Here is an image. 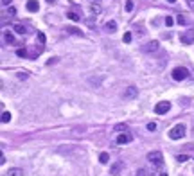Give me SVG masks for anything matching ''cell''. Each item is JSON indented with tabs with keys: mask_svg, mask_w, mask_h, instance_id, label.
Masks as SVG:
<instances>
[{
	"mask_svg": "<svg viewBox=\"0 0 194 176\" xmlns=\"http://www.w3.org/2000/svg\"><path fill=\"white\" fill-rule=\"evenodd\" d=\"M135 176H148V171H146L144 167H139L137 173H135Z\"/></svg>",
	"mask_w": 194,
	"mask_h": 176,
	"instance_id": "obj_21",
	"label": "cell"
},
{
	"mask_svg": "<svg viewBox=\"0 0 194 176\" xmlns=\"http://www.w3.org/2000/svg\"><path fill=\"white\" fill-rule=\"evenodd\" d=\"M47 2H49V4H54V2H56V0H47Z\"/></svg>",
	"mask_w": 194,
	"mask_h": 176,
	"instance_id": "obj_35",
	"label": "cell"
},
{
	"mask_svg": "<svg viewBox=\"0 0 194 176\" xmlns=\"http://www.w3.org/2000/svg\"><path fill=\"white\" fill-rule=\"evenodd\" d=\"M0 164H5V155L2 153V157H0Z\"/></svg>",
	"mask_w": 194,
	"mask_h": 176,
	"instance_id": "obj_32",
	"label": "cell"
},
{
	"mask_svg": "<svg viewBox=\"0 0 194 176\" xmlns=\"http://www.w3.org/2000/svg\"><path fill=\"white\" fill-rule=\"evenodd\" d=\"M122 169H124V162H122V160H117V162H113V164L110 166V175H113V176L121 175Z\"/></svg>",
	"mask_w": 194,
	"mask_h": 176,
	"instance_id": "obj_8",
	"label": "cell"
},
{
	"mask_svg": "<svg viewBox=\"0 0 194 176\" xmlns=\"http://www.w3.org/2000/svg\"><path fill=\"white\" fill-rule=\"evenodd\" d=\"M16 77H18V79H23V81H25V79L29 77V74H27V72H18V74H16Z\"/></svg>",
	"mask_w": 194,
	"mask_h": 176,
	"instance_id": "obj_23",
	"label": "cell"
},
{
	"mask_svg": "<svg viewBox=\"0 0 194 176\" xmlns=\"http://www.w3.org/2000/svg\"><path fill=\"white\" fill-rule=\"evenodd\" d=\"M185 126L184 124H176V126H173L171 130H169V139L171 140H180V139H184L185 137Z\"/></svg>",
	"mask_w": 194,
	"mask_h": 176,
	"instance_id": "obj_1",
	"label": "cell"
},
{
	"mask_svg": "<svg viewBox=\"0 0 194 176\" xmlns=\"http://www.w3.org/2000/svg\"><path fill=\"white\" fill-rule=\"evenodd\" d=\"M126 128H128L126 124H117L115 126V131H121V130H126Z\"/></svg>",
	"mask_w": 194,
	"mask_h": 176,
	"instance_id": "obj_29",
	"label": "cell"
},
{
	"mask_svg": "<svg viewBox=\"0 0 194 176\" xmlns=\"http://www.w3.org/2000/svg\"><path fill=\"white\" fill-rule=\"evenodd\" d=\"M56 61H58V58H52L50 61H47V65H52V63H56Z\"/></svg>",
	"mask_w": 194,
	"mask_h": 176,
	"instance_id": "obj_31",
	"label": "cell"
},
{
	"mask_svg": "<svg viewBox=\"0 0 194 176\" xmlns=\"http://www.w3.org/2000/svg\"><path fill=\"white\" fill-rule=\"evenodd\" d=\"M180 41H182L184 45H193V43H194V29H189V31L182 32Z\"/></svg>",
	"mask_w": 194,
	"mask_h": 176,
	"instance_id": "obj_5",
	"label": "cell"
},
{
	"mask_svg": "<svg viewBox=\"0 0 194 176\" xmlns=\"http://www.w3.org/2000/svg\"><path fill=\"white\" fill-rule=\"evenodd\" d=\"M126 11H128V13L133 11V0H126Z\"/></svg>",
	"mask_w": 194,
	"mask_h": 176,
	"instance_id": "obj_22",
	"label": "cell"
},
{
	"mask_svg": "<svg viewBox=\"0 0 194 176\" xmlns=\"http://www.w3.org/2000/svg\"><path fill=\"white\" fill-rule=\"evenodd\" d=\"M160 49V43L157 41V40H153V41H148L146 45H142V50L146 52V54H153V52H157Z\"/></svg>",
	"mask_w": 194,
	"mask_h": 176,
	"instance_id": "obj_6",
	"label": "cell"
},
{
	"mask_svg": "<svg viewBox=\"0 0 194 176\" xmlns=\"http://www.w3.org/2000/svg\"><path fill=\"white\" fill-rule=\"evenodd\" d=\"M139 95V88L137 86H128V88H124V92H122V99L124 101H131V99H135Z\"/></svg>",
	"mask_w": 194,
	"mask_h": 176,
	"instance_id": "obj_4",
	"label": "cell"
},
{
	"mask_svg": "<svg viewBox=\"0 0 194 176\" xmlns=\"http://www.w3.org/2000/svg\"><path fill=\"white\" fill-rule=\"evenodd\" d=\"M171 110V103H167V101H162V103H158L157 106H155V113L157 115H164V113H167Z\"/></svg>",
	"mask_w": 194,
	"mask_h": 176,
	"instance_id": "obj_7",
	"label": "cell"
},
{
	"mask_svg": "<svg viewBox=\"0 0 194 176\" xmlns=\"http://www.w3.org/2000/svg\"><path fill=\"white\" fill-rule=\"evenodd\" d=\"M65 31H67L68 34H77V36H83V32H81L79 29H76V27H67Z\"/></svg>",
	"mask_w": 194,
	"mask_h": 176,
	"instance_id": "obj_17",
	"label": "cell"
},
{
	"mask_svg": "<svg viewBox=\"0 0 194 176\" xmlns=\"http://www.w3.org/2000/svg\"><path fill=\"white\" fill-rule=\"evenodd\" d=\"M4 40H5V43H14V36L11 32H5L4 34Z\"/></svg>",
	"mask_w": 194,
	"mask_h": 176,
	"instance_id": "obj_19",
	"label": "cell"
},
{
	"mask_svg": "<svg viewBox=\"0 0 194 176\" xmlns=\"http://www.w3.org/2000/svg\"><path fill=\"white\" fill-rule=\"evenodd\" d=\"M16 56H18V58H27V50H25V49H18V50H16Z\"/></svg>",
	"mask_w": 194,
	"mask_h": 176,
	"instance_id": "obj_20",
	"label": "cell"
},
{
	"mask_svg": "<svg viewBox=\"0 0 194 176\" xmlns=\"http://www.w3.org/2000/svg\"><path fill=\"white\" fill-rule=\"evenodd\" d=\"M167 2H169V4H175V2H176V0H167Z\"/></svg>",
	"mask_w": 194,
	"mask_h": 176,
	"instance_id": "obj_34",
	"label": "cell"
},
{
	"mask_svg": "<svg viewBox=\"0 0 194 176\" xmlns=\"http://www.w3.org/2000/svg\"><path fill=\"white\" fill-rule=\"evenodd\" d=\"M0 121H2L4 124H7V122L11 121V113H9V112H2V119H0Z\"/></svg>",
	"mask_w": 194,
	"mask_h": 176,
	"instance_id": "obj_18",
	"label": "cell"
},
{
	"mask_svg": "<svg viewBox=\"0 0 194 176\" xmlns=\"http://www.w3.org/2000/svg\"><path fill=\"white\" fill-rule=\"evenodd\" d=\"M13 31L16 32V34H27V29H25V25H22V23H13Z\"/></svg>",
	"mask_w": 194,
	"mask_h": 176,
	"instance_id": "obj_11",
	"label": "cell"
},
{
	"mask_svg": "<svg viewBox=\"0 0 194 176\" xmlns=\"http://www.w3.org/2000/svg\"><path fill=\"white\" fill-rule=\"evenodd\" d=\"M5 176H23V169H20V167H11Z\"/></svg>",
	"mask_w": 194,
	"mask_h": 176,
	"instance_id": "obj_12",
	"label": "cell"
},
{
	"mask_svg": "<svg viewBox=\"0 0 194 176\" xmlns=\"http://www.w3.org/2000/svg\"><path fill=\"white\" fill-rule=\"evenodd\" d=\"M38 40H40V41H41V43H45V36H43V34H41V32H38Z\"/></svg>",
	"mask_w": 194,
	"mask_h": 176,
	"instance_id": "obj_30",
	"label": "cell"
},
{
	"mask_svg": "<svg viewBox=\"0 0 194 176\" xmlns=\"http://www.w3.org/2000/svg\"><path fill=\"white\" fill-rule=\"evenodd\" d=\"M104 29H106L108 32H115V31H117V22H115V20H110V22H106Z\"/></svg>",
	"mask_w": 194,
	"mask_h": 176,
	"instance_id": "obj_14",
	"label": "cell"
},
{
	"mask_svg": "<svg viewBox=\"0 0 194 176\" xmlns=\"http://www.w3.org/2000/svg\"><path fill=\"white\" fill-rule=\"evenodd\" d=\"M11 4V0H2V5H9Z\"/></svg>",
	"mask_w": 194,
	"mask_h": 176,
	"instance_id": "obj_33",
	"label": "cell"
},
{
	"mask_svg": "<svg viewBox=\"0 0 194 176\" xmlns=\"http://www.w3.org/2000/svg\"><path fill=\"white\" fill-rule=\"evenodd\" d=\"M101 11H103V9H101V5H99L97 2H94V4L90 5V14H92V16H97V14H101Z\"/></svg>",
	"mask_w": 194,
	"mask_h": 176,
	"instance_id": "obj_13",
	"label": "cell"
},
{
	"mask_svg": "<svg viewBox=\"0 0 194 176\" xmlns=\"http://www.w3.org/2000/svg\"><path fill=\"white\" fill-rule=\"evenodd\" d=\"M115 142H117L119 146H124V144L131 142V135H130V133H121V135L115 139Z\"/></svg>",
	"mask_w": 194,
	"mask_h": 176,
	"instance_id": "obj_9",
	"label": "cell"
},
{
	"mask_svg": "<svg viewBox=\"0 0 194 176\" xmlns=\"http://www.w3.org/2000/svg\"><path fill=\"white\" fill-rule=\"evenodd\" d=\"M148 160L155 166V167H162L164 166V155L160 151H151L148 153Z\"/></svg>",
	"mask_w": 194,
	"mask_h": 176,
	"instance_id": "obj_3",
	"label": "cell"
},
{
	"mask_svg": "<svg viewBox=\"0 0 194 176\" xmlns=\"http://www.w3.org/2000/svg\"><path fill=\"white\" fill-rule=\"evenodd\" d=\"M25 7H27V11H29V13H36V11L40 9V4H38V0H29Z\"/></svg>",
	"mask_w": 194,
	"mask_h": 176,
	"instance_id": "obj_10",
	"label": "cell"
},
{
	"mask_svg": "<svg viewBox=\"0 0 194 176\" xmlns=\"http://www.w3.org/2000/svg\"><path fill=\"white\" fill-rule=\"evenodd\" d=\"M173 23H175V18H171V16H166V25H167V27H171Z\"/></svg>",
	"mask_w": 194,
	"mask_h": 176,
	"instance_id": "obj_25",
	"label": "cell"
},
{
	"mask_svg": "<svg viewBox=\"0 0 194 176\" xmlns=\"http://www.w3.org/2000/svg\"><path fill=\"white\" fill-rule=\"evenodd\" d=\"M191 7H193V9H194V2H191Z\"/></svg>",
	"mask_w": 194,
	"mask_h": 176,
	"instance_id": "obj_36",
	"label": "cell"
},
{
	"mask_svg": "<svg viewBox=\"0 0 194 176\" xmlns=\"http://www.w3.org/2000/svg\"><path fill=\"white\" fill-rule=\"evenodd\" d=\"M67 18L72 20V22H79V20H81V16H79L77 13H74V11H68V13H67Z\"/></svg>",
	"mask_w": 194,
	"mask_h": 176,
	"instance_id": "obj_15",
	"label": "cell"
},
{
	"mask_svg": "<svg viewBox=\"0 0 194 176\" xmlns=\"http://www.w3.org/2000/svg\"><path fill=\"white\" fill-rule=\"evenodd\" d=\"M191 2H194V0H191Z\"/></svg>",
	"mask_w": 194,
	"mask_h": 176,
	"instance_id": "obj_38",
	"label": "cell"
},
{
	"mask_svg": "<svg viewBox=\"0 0 194 176\" xmlns=\"http://www.w3.org/2000/svg\"><path fill=\"white\" fill-rule=\"evenodd\" d=\"M99 162H101V164H108V162H110V155H108L106 151H103V153L99 155Z\"/></svg>",
	"mask_w": 194,
	"mask_h": 176,
	"instance_id": "obj_16",
	"label": "cell"
},
{
	"mask_svg": "<svg viewBox=\"0 0 194 176\" xmlns=\"http://www.w3.org/2000/svg\"><path fill=\"white\" fill-rule=\"evenodd\" d=\"M176 22H178L180 25H184V23H185V18H184L182 14H178V16H176Z\"/></svg>",
	"mask_w": 194,
	"mask_h": 176,
	"instance_id": "obj_28",
	"label": "cell"
},
{
	"mask_svg": "<svg viewBox=\"0 0 194 176\" xmlns=\"http://www.w3.org/2000/svg\"><path fill=\"white\" fill-rule=\"evenodd\" d=\"M176 160L182 164V162H187V160H189V157H187V155H178V157H176Z\"/></svg>",
	"mask_w": 194,
	"mask_h": 176,
	"instance_id": "obj_24",
	"label": "cell"
},
{
	"mask_svg": "<svg viewBox=\"0 0 194 176\" xmlns=\"http://www.w3.org/2000/svg\"><path fill=\"white\" fill-rule=\"evenodd\" d=\"M189 68H185V67H176V68H173V72H171V76H173V79L175 81H185L187 77H189Z\"/></svg>",
	"mask_w": 194,
	"mask_h": 176,
	"instance_id": "obj_2",
	"label": "cell"
},
{
	"mask_svg": "<svg viewBox=\"0 0 194 176\" xmlns=\"http://www.w3.org/2000/svg\"><path fill=\"white\" fill-rule=\"evenodd\" d=\"M122 40H124V43H130L131 41V32H124V38Z\"/></svg>",
	"mask_w": 194,
	"mask_h": 176,
	"instance_id": "obj_26",
	"label": "cell"
},
{
	"mask_svg": "<svg viewBox=\"0 0 194 176\" xmlns=\"http://www.w3.org/2000/svg\"><path fill=\"white\" fill-rule=\"evenodd\" d=\"M148 130L149 131H155L157 130V122H148Z\"/></svg>",
	"mask_w": 194,
	"mask_h": 176,
	"instance_id": "obj_27",
	"label": "cell"
},
{
	"mask_svg": "<svg viewBox=\"0 0 194 176\" xmlns=\"http://www.w3.org/2000/svg\"><path fill=\"white\" fill-rule=\"evenodd\" d=\"M95 2H99V0H95Z\"/></svg>",
	"mask_w": 194,
	"mask_h": 176,
	"instance_id": "obj_37",
	"label": "cell"
}]
</instances>
